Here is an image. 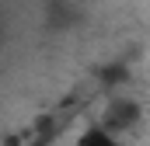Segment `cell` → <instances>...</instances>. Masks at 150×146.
<instances>
[{
    "instance_id": "obj_1",
    "label": "cell",
    "mask_w": 150,
    "mask_h": 146,
    "mask_svg": "<svg viewBox=\"0 0 150 146\" xmlns=\"http://www.w3.org/2000/svg\"><path fill=\"white\" fill-rule=\"evenodd\" d=\"M140 105L136 101H129V98H122V101H112L108 105V111H105V125L101 129H108V132H126V129H133L136 122H140Z\"/></svg>"
},
{
    "instance_id": "obj_2",
    "label": "cell",
    "mask_w": 150,
    "mask_h": 146,
    "mask_svg": "<svg viewBox=\"0 0 150 146\" xmlns=\"http://www.w3.org/2000/svg\"><path fill=\"white\" fill-rule=\"evenodd\" d=\"M74 146H122L119 139H115L108 129H101V125H91V129H84L80 136H77Z\"/></svg>"
}]
</instances>
